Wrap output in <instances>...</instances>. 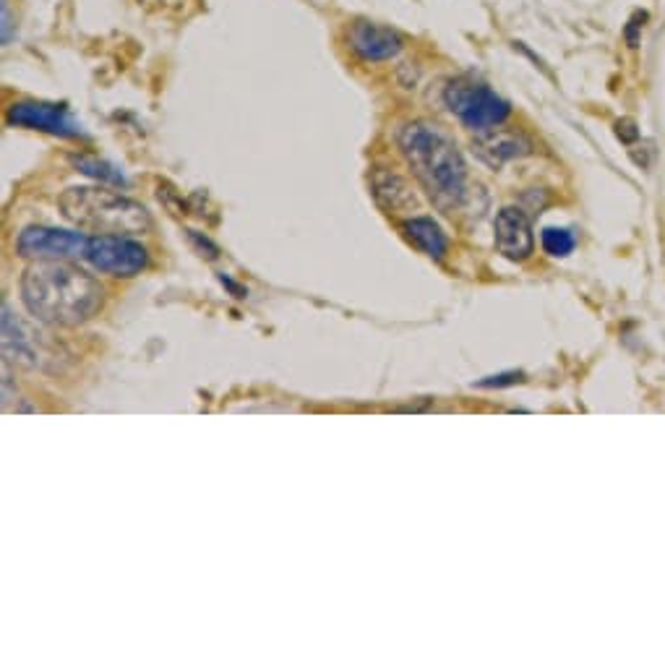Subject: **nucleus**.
I'll return each mask as SVG.
<instances>
[{
  "mask_svg": "<svg viewBox=\"0 0 665 665\" xmlns=\"http://www.w3.org/2000/svg\"><path fill=\"white\" fill-rule=\"evenodd\" d=\"M21 298L37 321L79 326L102 306V287L68 261H34L21 277Z\"/></svg>",
  "mask_w": 665,
  "mask_h": 665,
  "instance_id": "obj_1",
  "label": "nucleus"
},
{
  "mask_svg": "<svg viewBox=\"0 0 665 665\" xmlns=\"http://www.w3.org/2000/svg\"><path fill=\"white\" fill-rule=\"evenodd\" d=\"M399 149L415 178L441 209H454L465 199L467 167L454 141L423 120L407 123L399 131Z\"/></svg>",
  "mask_w": 665,
  "mask_h": 665,
  "instance_id": "obj_2",
  "label": "nucleus"
},
{
  "mask_svg": "<svg viewBox=\"0 0 665 665\" xmlns=\"http://www.w3.org/2000/svg\"><path fill=\"white\" fill-rule=\"evenodd\" d=\"M58 207L68 222L97 235L147 233L152 217L139 201L102 186H76L60 193Z\"/></svg>",
  "mask_w": 665,
  "mask_h": 665,
  "instance_id": "obj_3",
  "label": "nucleus"
},
{
  "mask_svg": "<svg viewBox=\"0 0 665 665\" xmlns=\"http://www.w3.org/2000/svg\"><path fill=\"white\" fill-rule=\"evenodd\" d=\"M444 102L465 123V128L475 133L493 131V128H499L512 115L509 102L501 100L499 94L491 92L483 84H475V81L467 79L452 81L444 89Z\"/></svg>",
  "mask_w": 665,
  "mask_h": 665,
  "instance_id": "obj_4",
  "label": "nucleus"
},
{
  "mask_svg": "<svg viewBox=\"0 0 665 665\" xmlns=\"http://www.w3.org/2000/svg\"><path fill=\"white\" fill-rule=\"evenodd\" d=\"M84 259L102 274L136 277L149 266V251L128 235H94Z\"/></svg>",
  "mask_w": 665,
  "mask_h": 665,
  "instance_id": "obj_5",
  "label": "nucleus"
},
{
  "mask_svg": "<svg viewBox=\"0 0 665 665\" xmlns=\"http://www.w3.org/2000/svg\"><path fill=\"white\" fill-rule=\"evenodd\" d=\"M89 238L74 230L32 225L16 240V253L34 261H68L87 256Z\"/></svg>",
  "mask_w": 665,
  "mask_h": 665,
  "instance_id": "obj_6",
  "label": "nucleus"
},
{
  "mask_svg": "<svg viewBox=\"0 0 665 665\" xmlns=\"http://www.w3.org/2000/svg\"><path fill=\"white\" fill-rule=\"evenodd\" d=\"M8 123L11 126L32 128V131H45L63 139H79L87 136L79 120L68 113L66 105H53V102L21 100L8 107Z\"/></svg>",
  "mask_w": 665,
  "mask_h": 665,
  "instance_id": "obj_7",
  "label": "nucleus"
},
{
  "mask_svg": "<svg viewBox=\"0 0 665 665\" xmlns=\"http://www.w3.org/2000/svg\"><path fill=\"white\" fill-rule=\"evenodd\" d=\"M493 240L499 248L501 256L512 261L527 259L535 248V235L527 214L517 207H506L496 214V225H493Z\"/></svg>",
  "mask_w": 665,
  "mask_h": 665,
  "instance_id": "obj_8",
  "label": "nucleus"
},
{
  "mask_svg": "<svg viewBox=\"0 0 665 665\" xmlns=\"http://www.w3.org/2000/svg\"><path fill=\"white\" fill-rule=\"evenodd\" d=\"M347 37H350V47L363 60H389L402 50V37L394 29L373 24V21H355Z\"/></svg>",
  "mask_w": 665,
  "mask_h": 665,
  "instance_id": "obj_9",
  "label": "nucleus"
},
{
  "mask_svg": "<svg viewBox=\"0 0 665 665\" xmlns=\"http://www.w3.org/2000/svg\"><path fill=\"white\" fill-rule=\"evenodd\" d=\"M371 188L376 201H379L389 214H402L418 209V199H415L410 183H407L402 175L392 173V170H376L371 178Z\"/></svg>",
  "mask_w": 665,
  "mask_h": 665,
  "instance_id": "obj_10",
  "label": "nucleus"
},
{
  "mask_svg": "<svg viewBox=\"0 0 665 665\" xmlns=\"http://www.w3.org/2000/svg\"><path fill=\"white\" fill-rule=\"evenodd\" d=\"M3 353L8 360H16L21 366H37L40 363V350L27 326L16 319L11 308L3 306Z\"/></svg>",
  "mask_w": 665,
  "mask_h": 665,
  "instance_id": "obj_11",
  "label": "nucleus"
},
{
  "mask_svg": "<svg viewBox=\"0 0 665 665\" xmlns=\"http://www.w3.org/2000/svg\"><path fill=\"white\" fill-rule=\"evenodd\" d=\"M478 152L480 157L486 162H491V165H501V162L506 160L530 154V141H527L525 136H519V133L493 128V131L480 133Z\"/></svg>",
  "mask_w": 665,
  "mask_h": 665,
  "instance_id": "obj_12",
  "label": "nucleus"
},
{
  "mask_svg": "<svg viewBox=\"0 0 665 665\" xmlns=\"http://www.w3.org/2000/svg\"><path fill=\"white\" fill-rule=\"evenodd\" d=\"M402 233L418 251L436 261L444 259L446 251H449V240H446L444 230L428 217H413V220L402 222Z\"/></svg>",
  "mask_w": 665,
  "mask_h": 665,
  "instance_id": "obj_13",
  "label": "nucleus"
},
{
  "mask_svg": "<svg viewBox=\"0 0 665 665\" xmlns=\"http://www.w3.org/2000/svg\"><path fill=\"white\" fill-rule=\"evenodd\" d=\"M71 162H74V167L79 173L100 180V183H107V186H128L126 175L120 173L115 165H110V162L89 157V154H71Z\"/></svg>",
  "mask_w": 665,
  "mask_h": 665,
  "instance_id": "obj_14",
  "label": "nucleus"
},
{
  "mask_svg": "<svg viewBox=\"0 0 665 665\" xmlns=\"http://www.w3.org/2000/svg\"><path fill=\"white\" fill-rule=\"evenodd\" d=\"M577 246V238H574L572 230L566 227H546L543 230V248H546L548 256H556V259H564Z\"/></svg>",
  "mask_w": 665,
  "mask_h": 665,
  "instance_id": "obj_15",
  "label": "nucleus"
},
{
  "mask_svg": "<svg viewBox=\"0 0 665 665\" xmlns=\"http://www.w3.org/2000/svg\"><path fill=\"white\" fill-rule=\"evenodd\" d=\"M188 238H191L193 246L199 248L201 256H207V259H217V256H220V248L214 246V243L207 238V235L193 233V230H188Z\"/></svg>",
  "mask_w": 665,
  "mask_h": 665,
  "instance_id": "obj_16",
  "label": "nucleus"
},
{
  "mask_svg": "<svg viewBox=\"0 0 665 665\" xmlns=\"http://www.w3.org/2000/svg\"><path fill=\"white\" fill-rule=\"evenodd\" d=\"M525 379V373L519 371H506V373H499V376H491V379H483L478 386H512V384H519V381Z\"/></svg>",
  "mask_w": 665,
  "mask_h": 665,
  "instance_id": "obj_17",
  "label": "nucleus"
},
{
  "mask_svg": "<svg viewBox=\"0 0 665 665\" xmlns=\"http://www.w3.org/2000/svg\"><path fill=\"white\" fill-rule=\"evenodd\" d=\"M0 16H3V32H0V37H3V45H8L11 42V37H14V21H11V11H8V0H0Z\"/></svg>",
  "mask_w": 665,
  "mask_h": 665,
  "instance_id": "obj_18",
  "label": "nucleus"
},
{
  "mask_svg": "<svg viewBox=\"0 0 665 665\" xmlns=\"http://www.w3.org/2000/svg\"><path fill=\"white\" fill-rule=\"evenodd\" d=\"M616 128H619V139H624L626 144L637 141L639 131H637V126H634L632 120H619V123H616Z\"/></svg>",
  "mask_w": 665,
  "mask_h": 665,
  "instance_id": "obj_19",
  "label": "nucleus"
},
{
  "mask_svg": "<svg viewBox=\"0 0 665 665\" xmlns=\"http://www.w3.org/2000/svg\"><path fill=\"white\" fill-rule=\"evenodd\" d=\"M220 282L227 287V290H230V293L235 295V298H246V295H248L246 287H240L238 282H233L230 277H225V274H220Z\"/></svg>",
  "mask_w": 665,
  "mask_h": 665,
  "instance_id": "obj_20",
  "label": "nucleus"
}]
</instances>
